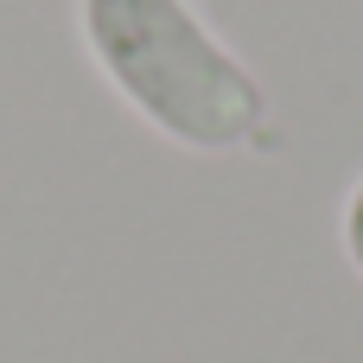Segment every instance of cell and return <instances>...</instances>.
I'll list each match as a JSON object with an SVG mask.
<instances>
[{
  "label": "cell",
  "instance_id": "2",
  "mask_svg": "<svg viewBox=\"0 0 363 363\" xmlns=\"http://www.w3.org/2000/svg\"><path fill=\"white\" fill-rule=\"evenodd\" d=\"M338 249H345V262L357 268V281H363V172L351 179L345 211H338Z\"/></svg>",
  "mask_w": 363,
  "mask_h": 363
},
{
  "label": "cell",
  "instance_id": "1",
  "mask_svg": "<svg viewBox=\"0 0 363 363\" xmlns=\"http://www.w3.org/2000/svg\"><path fill=\"white\" fill-rule=\"evenodd\" d=\"M77 38L108 89L185 153H236L268 128L262 77L191 0H77Z\"/></svg>",
  "mask_w": 363,
  "mask_h": 363
}]
</instances>
